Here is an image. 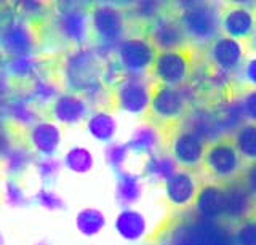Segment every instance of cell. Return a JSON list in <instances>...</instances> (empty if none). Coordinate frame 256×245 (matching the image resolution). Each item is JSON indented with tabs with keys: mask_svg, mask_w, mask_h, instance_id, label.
Here are the masks:
<instances>
[{
	"mask_svg": "<svg viewBox=\"0 0 256 245\" xmlns=\"http://www.w3.org/2000/svg\"><path fill=\"white\" fill-rule=\"evenodd\" d=\"M2 200L8 208L22 210L32 205V196L18 178H6L2 184Z\"/></svg>",
	"mask_w": 256,
	"mask_h": 245,
	"instance_id": "obj_32",
	"label": "cell"
},
{
	"mask_svg": "<svg viewBox=\"0 0 256 245\" xmlns=\"http://www.w3.org/2000/svg\"><path fill=\"white\" fill-rule=\"evenodd\" d=\"M220 29L226 37L240 42L245 48L256 32V5L226 2L218 6Z\"/></svg>",
	"mask_w": 256,
	"mask_h": 245,
	"instance_id": "obj_12",
	"label": "cell"
},
{
	"mask_svg": "<svg viewBox=\"0 0 256 245\" xmlns=\"http://www.w3.org/2000/svg\"><path fill=\"white\" fill-rule=\"evenodd\" d=\"M34 160H36V156L32 154V151L24 141H16V143L8 149V152L0 159L6 178H18V180L26 172L32 170Z\"/></svg>",
	"mask_w": 256,
	"mask_h": 245,
	"instance_id": "obj_25",
	"label": "cell"
},
{
	"mask_svg": "<svg viewBox=\"0 0 256 245\" xmlns=\"http://www.w3.org/2000/svg\"><path fill=\"white\" fill-rule=\"evenodd\" d=\"M192 208L206 220H224L222 186L208 180L200 181Z\"/></svg>",
	"mask_w": 256,
	"mask_h": 245,
	"instance_id": "obj_22",
	"label": "cell"
},
{
	"mask_svg": "<svg viewBox=\"0 0 256 245\" xmlns=\"http://www.w3.org/2000/svg\"><path fill=\"white\" fill-rule=\"evenodd\" d=\"M92 109V104L82 94L70 90H62L60 96L46 109V116L61 125L62 128H72L84 125Z\"/></svg>",
	"mask_w": 256,
	"mask_h": 245,
	"instance_id": "obj_17",
	"label": "cell"
},
{
	"mask_svg": "<svg viewBox=\"0 0 256 245\" xmlns=\"http://www.w3.org/2000/svg\"><path fill=\"white\" fill-rule=\"evenodd\" d=\"M102 62L92 44L68 48L60 58L56 76L64 90L82 94L92 108H110V90L101 80Z\"/></svg>",
	"mask_w": 256,
	"mask_h": 245,
	"instance_id": "obj_2",
	"label": "cell"
},
{
	"mask_svg": "<svg viewBox=\"0 0 256 245\" xmlns=\"http://www.w3.org/2000/svg\"><path fill=\"white\" fill-rule=\"evenodd\" d=\"M32 196V205L42 208L48 213H61L68 208V200L54 186L40 184Z\"/></svg>",
	"mask_w": 256,
	"mask_h": 245,
	"instance_id": "obj_31",
	"label": "cell"
},
{
	"mask_svg": "<svg viewBox=\"0 0 256 245\" xmlns=\"http://www.w3.org/2000/svg\"><path fill=\"white\" fill-rule=\"evenodd\" d=\"M142 172L146 176L165 183L168 178H172L178 172V165L173 160V157L166 154H150L148 156Z\"/></svg>",
	"mask_w": 256,
	"mask_h": 245,
	"instance_id": "obj_34",
	"label": "cell"
},
{
	"mask_svg": "<svg viewBox=\"0 0 256 245\" xmlns=\"http://www.w3.org/2000/svg\"><path fill=\"white\" fill-rule=\"evenodd\" d=\"M60 159L64 172L70 175L85 176L94 168V154L85 144H70L64 149Z\"/></svg>",
	"mask_w": 256,
	"mask_h": 245,
	"instance_id": "obj_27",
	"label": "cell"
},
{
	"mask_svg": "<svg viewBox=\"0 0 256 245\" xmlns=\"http://www.w3.org/2000/svg\"><path fill=\"white\" fill-rule=\"evenodd\" d=\"M128 30L130 22L124 6L109 2L90 5L92 45L102 61L114 58L116 46L128 36Z\"/></svg>",
	"mask_w": 256,
	"mask_h": 245,
	"instance_id": "obj_4",
	"label": "cell"
},
{
	"mask_svg": "<svg viewBox=\"0 0 256 245\" xmlns=\"http://www.w3.org/2000/svg\"><path fill=\"white\" fill-rule=\"evenodd\" d=\"M224 191V220L237 226L246 220L256 218V197L246 188L240 173L226 183H222Z\"/></svg>",
	"mask_w": 256,
	"mask_h": 245,
	"instance_id": "obj_15",
	"label": "cell"
},
{
	"mask_svg": "<svg viewBox=\"0 0 256 245\" xmlns=\"http://www.w3.org/2000/svg\"><path fill=\"white\" fill-rule=\"evenodd\" d=\"M38 34L34 22L16 14L4 21L0 28V52L4 58L18 56V54L37 53Z\"/></svg>",
	"mask_w": 256,
	"mask_h": 245,
	"instance_id": "obj_13",
	"label": "cell"
},
{
	"mask_svg": "<svg viewBox=\"0 0 256 245\" xmlns=\"http://www.w3.org/2000/svg\"><path fill=\"white\" fill-rule=\"evenodd\" d=\"M234 224L206 220L194 208L168 210L146 239L148 245H236Z\"/></svg>",
	"mask_w": 256,
	"mask_h": 245,
	"instance_id": "obj_1",
	"label": "cell"
},
{
	"mask_svg": "<svg viewBox=\"0 0 256 245\" xmlns=\"http://www.w3.org/2000/svg\"><path fill=\"white\" fill-rule=\"evenodd\" d=\"M240 176L245 181V184L252 191V194L256 197V160L245 162L244 168L240 170Z\"/></svg>",
	"mask_w": 256,
	"mask_h": 245,
	"instance_id": "obj_40",
	"label": "cell"
},
{
	"mask_svg": "<svg viewBox=\"0 0 256 245\" xmlns=\"http://www.w3.org/2000/svg\"><path fill=\"white\" fill-rule=\"evenodd\" d=\"M146 218L142 213L134 210L132 207H124L117 213L114 220V229L116 232L122 237L124 240L136 242L146 236Z\"/></svg>",
	"mask_w": 256,
	"mask_h": 245,
	"instance_id": "obj_26",
	"label": "cell"
},
{
	"mask_svg": "<svg viewBox=\"0 0 256 245\" xmlns=\"http://www.w3.org/2000/svg\"><path fill=\"white\" fill-rule=\"evenodd\" d=\"M180 21L190 44H212L220 34V12L210 2L178 4Z\"/></svg>",
	"mask_w": 256,
	"mask_h": 245,
	"instance_id": "obj_8",
	"label": "cell"
},
{
	"mask_svg": "<svg viewBox=\"0 0 256 245\" xmlns=\"http://www.w3.org/2000/svg\"><path fill=\"white\" fill-rule=\"evenodd\" d=\"M236 245H256V218L246 220L234 228Z\"/></svg>",
	"mask_w": 256,
	"mask_h": 245,
	"instance_id": "obj_38",
	"label": "cell"
},
{
	"mask_svg": "<svg viewBox=\"0 0 256 245\" xmlns=\"http://www.w3.org/2000/svg\"><path fill=\"white\" fill-rule=\"evenodd\" d=\"M142 34L149 38V42L154 45L157 52L178 48V46L190 44L181 26L178 4H166V8L162 14H158L154 21L149 22L142 29Z\"/></svg>",
	"mask_w": 256,
	"mask_h": 245,
	"instance_id": "obj_11",
	"label": "cell"
},
{
	"mask_svg": "<svg viewBox=\"0 0 256 245\" xmlns=\"http://www.w3.org/2000/svg\"><path fill=\"white\" fill-rule=\"evenodd\" d=\"M86 135L102 144L112 143L118 130L116 110L110 108H93L84 124Z\"/></svg>",
	"mask_w": 256,
	"mask_h": 245,
	"instance_id": "obj_23",
	"label": "cell"
},
{
	"mask_svg": "<svg viewBox=\"0 0 256 245\" xmlns=\"http://www.w3.org/2000/svg\"><path fill=\"white\" fill-rule=\"evenodd\" d=\"M108 226V218L104 212L93 205H86L76 212L74 215V228L77 234H80L85 239H94L100 236L104 228Z\"/></svg>",
	"mask_w": 256,
	"mask_h": 245,
	"instance_id": "obj_28",
	"label": "cell"
},
{
	"mask_svg": "<svg viewBox=\"0 0 256 245\" xmlns=\"http://www.w3.org/2000/svg\"><path fill=\"white\" fill-rule=\"evenodd\" d=\"M248 48L234 38L220 36L210 44V60L214 68L222 72H232L242 66Z\"/></svg>",
	"mask_w": 256,
	"mask_h": 245,
	"instance_id": "obj_21",
	"label": "cell"
},
{
	"mask_svg": "<svg viewBox=\"0 0 256 245\" xmlns=\"http://www.w3.org/2000/svg\"><path fill=\"white\" fill-rule=\"evenodd\" d=\"M152 82V80H150ZM194 110L182 86H170L164 84H150V101L142 122L149 124L157 132L160 144L170 148L188 117Z\"/></svg>",
	"mask_w": 256,
	"mask_h": 245,
	"instance_id": "obj_3",
	"label": "cell"
},
{
	"mask_svg": "<svg viewBox=\"0 0 256 245\" xmlns=\"http://www.w3.org/2000/svg\"><path fill=\"white\" fill-rule=\"evenodd\" d=\"M22 88L26 90L28 96L34 101V104L38 109H42L44 112H46V109L52 106V102L64 90L58 76H56V72H52V70H45L44 74L32 78Z\"/></svg>",
	"mask_w": 256,
	"mask_h": 245,
	"instance_id": "obj_24",
	"label": "cell"
},
{
	"mask_svg": "<svg viewBox=\"0 0 256 245\" xmlns=\"http://www.w3.org/2000/svg\"><path fill=\"white\" fill-rule=\"evenodd\" d=\"M22 141L36 157H60L64 146V128L44 116L22 133Z\"/></svg>",
	"mask_w": 256,
	"mask_h": 245,
	"instance_id": "obj_14",
	"label": "cell"
},
{
	"mask_svg": "<svg viewBox=\"0 0 256 245\" xmlns=\"http://www.w3.org/2000/svg\"><path fill=\"white\" fill-rule=\"evenodd\" d=\"M16 141L18 140L14 138L12 128L8 127L5 122L0 124V159L8 152V149H10Z\"/></svg>",
	"mask_w": 256,
	"mask_h": 245,
	"instance_id": "obj_41",
	"label": "cell"
},
{
	"mask_svg": "<svg viewBox=\"0 0 256 245\" xmlns=\"http://www.w3.org/2000/svg\"><path fill=\"white\" fill-rule=\"evenodd\" d=\"M150 78L148 76L124 77L110 88V109L124 110L126 114L140 116L146 114L150 101Z\"/></svg>",
	"mask_w": 256,
	"mask_h": 245,
	"instance_id": "obj_9",
	"label": "cell"
},
{
	"mask_svg": "<svg viewBox=\"0 0 256 245\" xmlns=\"http://www.w3.org/2000/svg\"><path fill=\"white\" fill-rule=\"evenodd\" d=\"M52 28L56 37L68 48L92 44L90 34V5L82 2H58L52 5Z\"/></svg>",
	"mask_w": 256,
	"mask_h": 245,
	"instance_id": "obj_6",
	"label": "cell"
},
{
	"mask_svg": "<svg viewBox=\"0 0 256 245\" xmlns=\"http://www.w3.org/2000/svg\"><path fill=\"white\" fill-rule=\"evenodd\" d=\"M244 165L245 160L238 152L232 133H221L205 143L202 164H200V172L204 173L205 180L222 184L236 178Z\"/></svg>",
	"mask_w": 256,
	"mask_h": 245,
	"instance_id": "obj_5",
	"label": "cell"
},
{
	"mask_svg": "<svg viewBox=\"0 0 256 245\" xmlns=\"http://www.w3.org/2000/svg\"><path fill=\"white\" fill-rule=\"evenodd\" d=\"M0 110H2L4 122L8 127L21 133L32 127L40 117H44V110L34 104V101L28 96L22 86L8 94Z\"/></svg>",
	"mask_w": 256,
	"mask_h": 245,
	"instance_id": "obj_16",
	"label": "cell"
},
{
	"mask_svg": "<svg viewBox=\"0 0 256 245\" xmlns=\"http://www.w3.org/2000/svg\"><path fill=\"white\" fill-rule=\"evenodd\" d=\"M128 156H130V149H128L126 143L112 141V143L106 144V148H104V160L117 173L124 170V165L128 160Z\"/></svg>",
	"mask_w": 256,
	"mask_h": 245,
	"instance_id": "obj_37",
	"label": "cell"
},
{
	"mask_svg": "<svg viewBox=\"0 0 256 245\" xmlns=\"http://www.w3.org/2000/svg\"><path fill=\"white\" fill-rule=\"evenodd\" d=\"M141 192H142V183L140 175L128 170H122L117 173L116 196L120 204L125 205V207H130V205L140 200Z\"/></svg>",
	"mask_w": 256,
	"mask_h": 245,
	"instance_id": "obj_30",
	"label": "cell"
},
{
	"mask_svg": "<svg viewBox=\"0 0 256 245\" xmlns=\"http://www.w3.org/2000/svg\"><path fill=\"white\" fill-rule=\"evenodd\" d=\"M205 143L202 138H198L194 133L186 128H181L170 144V152L173 160L178 165V170L188 173L200 172V164L205 151Z\"/></svg>",
	"mask_w": 256,
	"mask_h": 245,
	"instance_id": "obj_18",
	"label": "cell"
},
{
	"mask_svg": "<svg viewBox=\"0 0 256 245\" xmlns=\"http://www.w3.org/2000/svg\"><path fill=\"white\" fill-rule=\"evenodd\" d=\"M16 12H18L21 18L36 24L37 20H44L50 16L52 5L42 2V0H21V2L16 4Z\"/></svg>",
	"mask_w": 256,
	"mask_h": 245,
	"instance_id": "obj_36",
	"label": "cell"
},
{
	"mask_svg": "<svg viewBox=\"0 0 256 245\" xmlns=\"http://www.w3.org/2000/svg\"><path fill=\"white\" fill-rule=\"evenodd\" d=\"M240 109L245 118H248V122H256V88L248 90L242 101H240Z\"/></svg>",
	"mask_w": 256,
	"mask_h": 245,
	"instance_id": "obj_39",
	"label": "cell"
},
{
	"mask_svg": "<svg viewBox=\"0 0 256 245\" xmlns=\"http://www.w3.org/2000/svg\"><path fill=\"white\" fill-rule=\"evenodd\" d=\"M2 70L10 78V82L26 86L32 78L44 74L48 69H45L44 56H40L38 53H28V54H18V56L4 58Z\"/></svg>",
	"mask_w": 256,
	"mask_h": 245,
	"instance_id": "obj_20",
	"label": "cell"
},
{
	"mask_svg": "<svg viewBox=\"0 0 256 245\" xmlns=\"http://www.w3.org/2000/svg\"><path fill=\"white\" fill-rule=\"evenodd\" d=\"M0 245H5V234L2 229H0Z\"/></svg>",
	"mask_w": 256,
	"mask_h": 245,
	"instance_id": "obj_43",
	"label": "cell"
},
{
	"mask_svg": "<svg viewBox=\"0 0 256 245\" xmlns=\"http://www.w3.org/2000/svg\"><path fill=\"white\" fill-rule=\"evenodd\" d=\"M126 146L130 149V152H136V154H156V149L160 144V138L157 135V132L150 127L149 124L141 122L138 127H136L130 138L126 141Z\"/></svg>",
	"mask_w": 256,
	"mask_h": 245,
	"instance_id": "obj_29",
	"label": "cell"
},
{
	"mask_svg": "<svg viewBox=\"0 0 256 245\" xmlns=\"http://www.w3.org/2000/svg\"><path fill=\"white\" fill-rule=\"evenodd\" d=\"M236 146L245 162L256 160V122H244L232 132Z\"/></svg>",
	"mask_w": 256,
	"mask_h": 245,
	"instance_id": "obj_33",
	"label": "cell"
},
{
	"mask_svg": "<svg viewBox=\"0 0 256 245\" xmlns=\"http://www.w3.org/2000/svg\"><path fill=\"white\" fill-rule=\"evenodd\" d=\"M84 245H96V244H92V242H88V244H84Z\"/></svg>",
	"mask_w": 256,
	"mask_h": 245,
	"instance_id": "obj_44",
	"label": "cell"
},
{
	"mask_svg": "<svg viewBox=\"0 0 256 245\" xmlns=\"http://www.w3.org/2000/svg\"><path fill=\"white\" fill-rule=\"evenodd\" d=\"M157 50L142 32L128 34L116 46L114 60L118 62L124 74L148 76L152 62L156 60Z\"/></svg>",
	"mask_w": 256,
	"mask_h": 245,
	"instance_id": "obj_10",
	"label": "cell"
},
{
	"mask_svg": "<svg viewBox=\"0 0 256 245\" xmlns=\"http://www.w3.org/2000/svg\"><path fill=\"white\" fill-rule=\"evenodd\" d=\"M198 183L194 178V173L178 170L172 178L164 183L165 200L168 210H186L192 208L197 196Z\"/></svg>",
	"mask_w": 256,
	"mask_h": 245,
	"instance_id": "obj_19",
	"label": "cell"
},
{
	"mask_svg": "<svg viewBox=\"0 0 256 245\" xmlns=\"http://www.w3.org/2000/svg\"><path fill=\"white\" fill-rule=\"evenodd\" d=\"M198 64V48L194 44H186L178 48L157 52L156 60L148 72L152 82L182 86L194 74Z\"/></svg>",
	"mask_w": 256,
	"mask_h": 245,
	"instance_id": "obj_7",
	"label": "cell"
},
{
	"mask_svg": "<svg viewBox=\"0 0 256 245\" xmlns=\"http://www.w3.org/2000/svg\"><path fill=\"white\" fill-rule=\"evenodd\" d=\"M32 172H34L40 184L54 186L64 168L60 157H36L34 165H32Z\"/></svg>",
	"mask_w": 256,
	"mask_h": 245,
	"instance_id": "obj_35",
	"label": "cell"
},
{
	"mask_svg": "<svg viewBox=\"0 0 256 245\" xmlns=\"http://www.w3.org/2000/svg\"><path fill=\"white\" fill-rule=\"evenodd\" d=\"M245 76H246V80L256 86V56L248 61V64L245 68Z\"/></svg>",
	"mask_w": 256,
	"mask_h": 245,
	"instance_id": "obj_42",
	"label": "cell"
}]
</instances>
